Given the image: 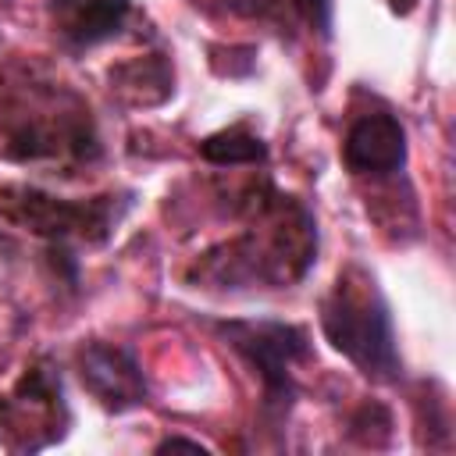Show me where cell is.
I'll list each match as a JSON object with an SVG mask.
<instances>
[{"instance_id":"3","label":"cell","mask_w":456,"mask_h":456,"mask_svg":"<svg viewBox=\"0 0 456 456\" xmlns=\"http://www.w3.org/2000/svg\"><path fill=\"white\" fill-rule=\"evenodd\" d=\"M4 153L36 160H93L100 157L96 125L89 107L68 89H21L0 118Z\"/></svg>"},{"instance_id":"11","label":"cell","mask_w":456,"mask_h":456,"mask_svg":"<svg viewBox=\"0 0 456 456\" xmlns=\"http://www.w3.org/2000/svg\"><path fill=\"white\" fill-rule=\"evenodd\" d=\"M167 449H192V452H210V445H203L200 438H182V435H167V438L157 445V452H167Z\"/></svg>"},{"instance_id":"10","label":"cell","mask_w":456,"mask_h":456,"mask_svg":"<svg viewBox=\"0 0 456 456\" xmlns=\"http://www.w3.org/2000/svg\"><path fill=\"white\" fill-rule=\"evenodd\" d=\"M289 11L317 36H331V25H335V0H285Z\"/></svg>"},{"instance_id":"8","label":"cell","mask_w":456,"mask_h":456,"mask_svg":"<svg viewBox=\"0 0 456 456\" xmlns=\"http://www.w3.org/2000/svg\"><path fill=\"white\" fill-rule=\"evenodd\" d=\"M50 14H53V32L64 39V46L89 50L114 39L125 28L132 14V0H53Z\"/></svg>"},{"instance_id":"4","label":"cell","mask_w":456,"mask_h":456,"mask_svg":"<svg viewBox=\"0 0 456 456\" xmlns=\"http://www.w3.org/2000/svg\"><path fill=\"white\" fill-rule=\"evenodd\" d=\"M125 210H128V200H118V196L75 203V200L39 192L32 185H18V189L0 192V214L14 224L28 228L32 235L46 239L53 256H61L71 271H75V246L107 242Z\"/></svg>"},{"instance_id":"5","label":"cell","mask_w":456,"mask_h":456,"mask_svg":"<svg viewBox=\"0 0 456 456\" xmlns=\"http://www.w3.org/2000/svg\"><path fill=\"white\" fill-rule=\"evenodd\" d=\"M224 342L256 370L264 388V413L285 420L296 403V363L310 356V335L289 321H217Z\"/></svg>"},{"instance_id":"9","label":"cell","mask_w":456,"mask_h":456,"mask_svg":"<svg viewBox=\"0 0 456 456\" xmlns=\"http://www.w3.org/2000/svg\"><path fill=\"white\" fill-rule=\"evenodd\" d=\"M200 157L207 164H217V167L264 164L267 160V142L256 132H249V125H232V128H221V132L207 135L200 142Z\"/></svg>"},{"instance_id":"1","label":"cell","mask_w":456,"mask_h":456,"mask_svg":"<svg viewBox=\"0 0 456 456\" xmlns=\"http://www.w3.org/2000/svg\"><path fill=\"white\" fill-rule=\"evenodd\" d=\"M224 256L207 253L203 274H214L217 285H271L281 289L299 281L317 256V221L314 214L278 192L267 178L253 189L246 228L221 246Z\"/></svg>"},{"instance_id":"12","label":"cell","mask_w":456,"mask_h":456,"mask_svg":"<svg viewBox=\"0 0 456 456\" xmlns=\"http://www.w3.org/2000/svg\"><path fill=\"white\" fill-rule=\"evenodd\" d=\"M388 4H392L395 14H410V11L417 7V0H388Z\"/></svg>"},{"instance_id":"6","label":"cell","mask_w":456,"mask_h":456,"mask_svg":"<svg viewBox=\"0 0 456 456\" xmlns=\"http://www.w3.org/2000/svg\"><path fill=\"white\" fill-rule=\"evenodd\" d=\"M406 128L392 110H363L342 135V164L356 178H392L406 167Z\"/></svg>"},{"instance_id":"2","label":"cell","mask_w":456,"mask_h":456,"mask_svg":"<svg viewBox=\"0 0 456 456\" xmlns=\"http://www.w3.org/2000/svg\"><path fill=\"white\" fill-rule=\"evenodd\" d=\"M321 331L328 346L342 353L363 378L395 381L403 374L392 310L378 281L360 264L346 267L321 299Z\"/></svg>"},{"instance_id":"7","label":"cell","mask_w":456,"mask_h":456,"mask_svg":"<svg viewBox=\"0 0 456 456\" xmlns=\"http://www.w3.org/2000/svg\"><path fill=\"white\" fill-rule=\"evenodd\" d=\"M78 378L89 388V395L110 413H128L146 403V378L132 346H114V342L82 346Z\"/></svg>"}]
</instances>
